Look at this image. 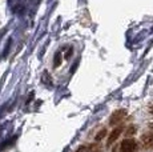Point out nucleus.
I'll use <instances>...</instances> for the list:
<instances>
[{"mask_svg":"<svg viewBox=\"0 0 153 152\" xmlns=\"http://www.w3.org/2000/svg\"><path fill=\"white\" fill-rule=\"evenodd\" d=\"M136 151H137V143L134 139L126 137L120 144V152H136Z\"/></svg>","mask_w":153,"mask_h":152,"instance_id":"f257e3e1","label":"nucleus"},{"mask_svg":"<svg viewBox=\"0 0 153 152\" xmlns=\"http://www.w3.org/2000/svg\"><path fill=\"white\" fill-rule=\"evenodd\" d=\"M125 116H126V111L125 110H117V111H114V112L111 115V118H109V124L111 125L119 124V123L123 121V119H124Z\"/></svg>","mask_w":153,"mask_h":152,"instance_id":"f03ea898","label":"nucleus"},{"mask_svg":"<svg viewBox=\"0 0 153 152\" xmlns=\"http://www.w3.org/2000/svg\"><path fill=\"white\" fill-rule=\"evenodd\" d=\"M123 130H124V127H123V125H119V127H116V128H114V130L109 133V136H108V142H107L108 147H109V145H112L117 139H119L120 135L123 133Z\"/></svg>","mask_w":153,"mask_h":152,"instance_id":"7ed1b4c3","label":"nucleus"},{"mask_svg":"<svg viewBox=\"0 0 153 152\" xmlns=\"http://www.w3.org/2000/svg\"><path fill=\"white\" fill-rule=\"evenodd\" d=\"M141 142L146 148H153V132H145L141 136Z\"/></svg>","mask_w":153,"mask_h":152,"instance_id":"20e7f679","label":"nucleus"},{"mask_svg":"<svg viewBox=\"0 0 153 152\" xmlns=\"http://www.w3.org/2000/svg\"><path fill=\"white\" fill-rule=\"evenodd\" d=\"M76 152H100V147L96 144H84L80 145Z\"/></svg>","mask_w":153,"mask_h":152,"instance_id":"39448f33","label":"nucleus"},{"mask_svg":"<svg viewBox=\"0 0 153 152\" xmlns=\"http://www.w3.org/2000/svg\"><path fill=\"white\" fill-rule=\"evenodd\" d=\"M136 132V127H133V125H131V127L126 130V136H132L133 133Z\"/></svg>","mask_w":153,"mask_h":152,"instance_id":"423d86ee","label":"nucleus"},{"mask_svg":"<svg viewBox=\"0 0 153 152\" xmlns=\"http://www.w3.org/2000/svg\"><path fill=\"white\" fill-rule=\"evenodd\" d=\"M105 133H107V131H105V130H101V131H100V132H99V135L96 136V140H100V139H102V136H104Z\"/></svg>","mask_w":153,"mask_h":152,"instance_id":"0eeeda50","label":"nucleus"},{"mask_svg":"<svg viewBox=\"0 0 153 152\" xmlns=\"http://www.w3.org/2000/svg\"><path fill=\"white\" fill-rule=\"evenodd\" d=\"M151 113H152V115H153V107L151 108Z\"/></svg>","mask_w":153,"mask_h":152,"instance_id":"6e6552de","label":"nucleus"},{"mask_svg":"<svg viewBox=\"0 0 153 152\" xmlns=\"http://www.w3.org/2000/svg\"><path fill=\"white\" fill-rule=\"evenodd\" d=\"M151 128H152V130H153V123H151Z\"/></svg>","mask_w":153,"mask_h":152,"instance_id":"1a4fd4ad","label":"nucleus"}]
</instances>
